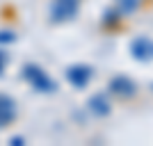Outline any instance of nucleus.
I'll return each mask as SVG.
<instances>
[{
	"label": "nucleus",
	"instance_id": "obj_5",
	"mask_svg": "<svg viewBox=\"0 0 153 146\" xmlns=\"http://www.w3.org/2000/svg\"><path fill=\"white\" fill-rule=\"evenodd\" d=\"M16 114H19L16 101L7 94H0V128L12 126L14 121H16Z\"/></svg>",
	"mask_w": 153,
	"mask_h": 146
},
{
	"label": "nucleus",
	"instance_id": "obj_8",
	"mask_svg": "<svg viewBox=\"0 0 153 146\" xmlns=\"http://www.w3.org/2000/svg\"><path fill=\"white\" fill-rule=\"evenodd\" d=\"M140 7V0H117V12L119 14H133Z\"/></svg>",
	"mask_w": 153,
	"mask_h": 146
},
{
	"label": "nucleus",
	"instance_id": "obj_2",
	"mask_svg": "<svg viewBox=\"0 0 153 146\" xmlns=\"http://www.w3.org/2000/svg\"><path fill=\"white\" fill-rule=\"evenodd\" d=\"M80 2H82V0H51V7H48V19H51V23L73 21L78 9H80Z\"/></svg>",
	"mask_w": 153,
	"mask_h": 146
},
{
	"label": "nucleus",
	"instance_id": "obj_7",
	"mask_svg": "<svg viewBox=\"0 0 153 146\" xmlns=\"http://www.w3.org/2000/svg\"><path fill=\"white\" fill-rule=\"evenodd\" d=\"M87 107H89L91 114H96V116H108L110 110H112V105H110V101H108L105 94H94L89 101H87Z\"/></svg>",
	"mask_w": 153,
	"mask_h": 146
},
{
	"label": "nucleus",
	"instance_id": "obj_12",
	"mask_svg": "<svg viewBox=\"0 0 153 146\" xmlns=\"http://www.w3.org/2000/svg\"><path fill=\"white\" fill-rule=\"evenodd\" d=\"M151 89H153V84H151Z\"/></svg>",
	"mask_w": 153,
	"mask_h": 146
},
{
	"label": "nucleus",
	"instance_id": "obj_1",
	"mask_svg": "<svg viewBox=\"0 0 153 146\" xmlns=\"http://www.w3.org/2000/svg\"><path fill=\"white\" fill-rule=\"evenodd\" d=\"M23 78L27 80V84H30L32 89H37L41 94H53V91L57 89V82H55L39 64H25V66H23Z\"/></svg>",
	"mask_w": 153,
	"mask_h": 146
},
{
	"label": "nucleus",
	"instance_id": "obj_3",
	"mask_svg": "<svg viewBox=\"0 0 153 146\" xmlns=\"http://www.w3.org/2000/svg\"><path fill=\"white\" fill-rule=\"evenodd\" d=\"M91 76H94V71H91V66H87V64H71L69 69H66V80L76 89H85L89 84Z\"/></svg>",
	"mask_w": 153,
	"mask_h": 146
},
{
	"label": "nucleus",
	"instance_id": "obj_11",
	"mask_svg": "<svg viewBox=\"0 0 153 146\" xmlns=\"http://www.w3.org/2000/svg\"><path fill=\"white\" fill-rule=\"evenodd\" d=\"M2 66H5V55L0 53V73H2Z\"/></svg>",
	"mask_w": 153,
	"mask_h": 146
},
{
	"label": "nucleus",
	"instance_id": "obj_9",
	"mask_svg": "<svg viewBox=\"0 0 153 146\" xmlns=\"http://www.w3.org/2000/svg\"><path fill=\"white\" fill-rule=\"evenodd\" d=\"M14 39L16 37H14L12 32H0V44H12Z\"/></svg>",
	"mask_w": 153,
	"mask_h": 146
},
{
	"label": "nucleus",
	"instance_id": "obj_6",
	"mask_svg": "<svg viewBox=\"0 0 153 146\" xmlns=\"http://www.w3.org/2000/svg\"><path fill=\"white\" fill-rule=\"evenodd\" d=\"M110 91L117 94V96H121V98H130V96L137 94V84L128 76H114L110 80Z\"/></svg>",
	"mask_w": 153,
	"mask_h": 146
},
{
	"label": "nucleus",
	"instance_id": "obj_10",
	"mask_svg": "<svg viewBox=\"0 0 153 146\" xmlns=\"http://www.w3.org/2000/svg\"><path fill=\"white\" fill-rule=\"evenodd\" d=\"M12 144H16V146H21V144H23V137H14V139H12Z\"/></svg>",
	"mask_w": 153,
	"mask_h": 146
},
{
	"label": "nucleus",
	"instance_id": "obj_4",
	"mask_svg": "<svg viewBox=\"0 0 153 146\" xmlns=\"http://www.w3.org/2000/svg\"><path fill=\"white\" fill-rule=\"evenodd\" d=\"M130 55L137 62H151L153 59V39L149 37H135L130 41Z\"/></svg>",
	"mask_w": 153,
	"mask_h": 146
}]
</instances>
